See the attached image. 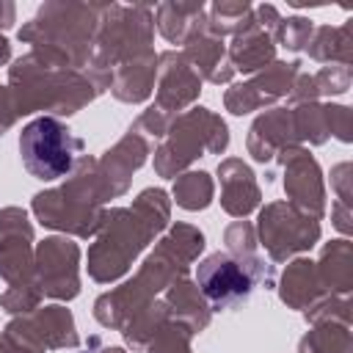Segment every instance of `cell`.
Returning a JSON list of instances; mask_svg holds the SVG:
<instances>
[{
	"label": "cell",
	"mask_w": 353,
	"mask_h": 353,
	"mask_svg": "<svg viewBox=\"0 0 353 353\" xmlns=\"http://www.w3.org/2000/svg\"><path fill=\"white\" fill-rule=\"evenodd\" d=\"M196 281L204 292V298L215 306V309H234L240 306L243 301L251 298L254 292V273L251 268L226 254V251H218V254H210L199 268H196Z\"/></svg>",
	"instance_id": "cell-2"
},
{
	"label": "cell",
	"mask_w": 353,
	"mask_h": 353,
	"mask_svg": "<svg viewBox=\"0 0 353 353\" xmlns=\"http://www.w3.org/2000/svg\"><path fill=\"white\" fill-rule=\"evenodd\" d=\"M80 146L83 143L72 135V130L52 116H39L19 132L22 165L30 176L44 182L66 176L74 168Z\"/></svg>",
	"instance_id": "cell-1"
}]
</instances>
